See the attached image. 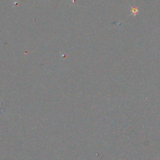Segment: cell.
<instances>
[{
	"instance_id": "1",
	"label": "cell",
	"mask_w": 160,
	"mask_h": 160,
	"mask_svg": "<svg viewBox=\"0 0 160 160\" xmlns=\"http://www.w3.org/2000/svg\"><path fill=\"white\" fill-rule=\"evenodd\" d=\"M139 13V9L137 7H131V14L136 16Z\"/></svg>"
}]
</instances>
